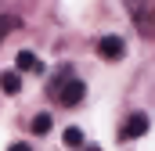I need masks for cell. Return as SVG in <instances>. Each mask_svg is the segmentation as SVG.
Here are the masks:
<instances>
[{"instance_id":"obj_11","label":"cell","mask_w":155,"mask_h":151,"mask_svg":"<svg viewBox=\"0 0 155 151\" xmlns=\"http://www.w3.org/2000/svg\"><path fill=\"white\" fill-rule=\"evenodd\" d=\"M87 151H97V148H87Z\"/></svg>"},{"instance_id":"obj_6","label":"cell","mask_w":155,"mask_h":151,"mask_svg":"<svg viewBox=\"0 0 155 151\" xmlns=\"http://www.w3.org/2000/svg\"><path fill=\"white\" fill-rule=\"evenodd\" d=\"M0 90H4V94H18V90H22V76L18 72H4L0 76Z\"/></svg>"},{"instance_id":"obj_7","label":"cell","mask_w":155,"mask_h":151,"mask_svg":"<svg viewBox=\"0 0 155 151\" xmlns=\"http://www.w3.org/2000/svg\"><path fill=\"white\" fill-rule=\"evenodd\" d=\"M61 137H65V144H69V148H83V130H79V126H69Z\"/></svg>"},{"instance_id":"obj_1","label":"cell","mask_w":155,"mask_h":151,"mask_svg":"<svg viewBox=\"0 0 155 151\" xmlns=\"http://www.w3.org/2000/svg\"><path fill=\"white\" fill-rule=\"evenodd\" d=\"M126 7H130V14H134L137 33L144 40H155V4H148V0H126Z\"/></svg>"},{"instance_id":"obj_8","label":"cell","mask_w":155,"mask_h":151,"mask_svg":"<svg viewBox=\"0 0 155 151\" xmlns=\"http://www.w3.org/2000/svg\"><path fill=\"white\" fill-rule=\"evenodd\" d=\"M33 133H40V137L51 133V115H47V112H40L36 119H33Z\"/></svg>"},{"instance_id":"obj_2","label":"cell","mask_w":155,"mask_h":151,"mask_svg":"<svg viewBox=\"0 0 155 151\" xmlns=\"http://www.w3.org/2000/svg\"><path fill=\"white\" fill-rule=\"evenodd\" d=\"M51 94H54V101H61L65 108H76L79 101H83V94H87V86H83V79H76V76H65L61 83L51 86Z\"/></svg>"},{"instance_id":"obj_4","label":"cell","mask_w":155,"mask_h":151,"mask_svg":"<svg viewBox=\"0 0 155 151\" xmlns=\"http://www.w3.org/2000/svg\"><path fill=\"white\" fill-rule=\"evenodd\" d=\"M97 54H101L105 61H119V58L126 54L123 36H101V40H97Z\"/></svg>"},{"instance_id":"obj_10","label":"cell","mask_w":155,"mask_h":151,"mask_svg":"<svg viewBox=\"0 0 155 151\" xmlns=\"http://www.w3.org/2000/svg\"><path fill=\"white\" fill-rule=\"evenodd\" d=\"M11 151H33L29 144H11Z\"/></svg>"},{"instance_id":"obj_9","label":"cell","mask_w":155,"mask_h":151,"mask_svg":"<svg viewBox=\"0 0 155 151\" xmlns=\"http://www.w3.org/2000/svg\"><path fill=\"white\" fill-rule=\"evenodd\" d=\"M11 29H18V18H0V40L7 36Z\"/></svg>"},{"instance_id":"obj_3","label":"cell","mask_w":155,"mask_h":151,"mask_svg":"<svg viewBox=\"0 0 155 151\" xmlns=\"http://www.w3.org/2000/svg\"><path fill=\"white\" fill-rule=\"evenodd\" d=\"M144 133H148V115H144V112H134L126 122H123L119 140H137V137H144Z\"/></svg>"},{"instance_id":"obj_5","label":"cell","mask_w":155,"mask_h":151,"mask_svg":"<svg viewBox=\"0 0 155 151\" xmlns=\"http://www.w3.org/2000/svg\"><path fill=\"white\" fill-rule=\"evenodd\" d=\"M15 65H18V72H43V65H40V58L33 54V50H18Z\"/></svg>"}]
</instances>
